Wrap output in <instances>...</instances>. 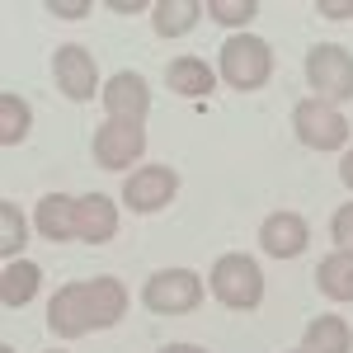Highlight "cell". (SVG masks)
<instances>
[{"label":"cell","mask_w":353,"mask_h":353,"mask_svg":"<svg viewBox=\"0 0 353 353\" xmlns=\"http://www.w3.org/2000/svg\"><path fill=\"white\" fill-rule=\"evenodd\" d=\"M217 76L231 90H264L273 76V52L254 33H231L217 52Z\"/></svg>","instance_id":"1"},{"label":"cell","mask_w":353,"mask_h":353,"mask_svg":"<svg viewBox=\"0 0 353 353\" xmlns=\"http://www.w3.org/2000/svg\"><path fill=\"white\" fill-rule=\"evenodd\" d=\"M208 288L226 311H254L264 301V273L250 254H221L208 273Z\"/></svg>","instance_id":"2"},{"label":"cell","mask_w":353,"mask_h":353,"mask_svg":"<svg viewBox=\"0 0 353 353\" xmlns=\"http://www.w3.org/2000/svg\"><path fill=\"white\" fill-rule=\"evenodd\" d=\"M306 85L316 90L311 99L339 109L344 99H353V52L339 43H316L306 52Z\"/></svg>","instance_id":"3"},{"label":"cell","mask_w":353,"mask_h":353,"mask_svg":"<svg viewBox=\"0 0 353 353\" xmlns=\"http://www.w3.org/2000/svg\"><path fill=\"white\" fill-rule=\"evenodd\" d=\"M141 301L156 316H189V311L203 306V278L193 269H161V273L146 278Z\"/></svg>","instance_id":"4"},{"label":"cell","mask_w":353,"mask_h":353,"mask_svg":"<svg viewBox=\"0 0 353 353\" xmlns=\"http://www.w3.org/2000/svg\"><path fill=\"white\" fill-rule=\"evenodd\" d=\"M292 128H297L301 146H311V151H344L349 146V118L321 99H301L292 109Z\"/></svg>","instance_id":"5"},{"label":"cell","mask_w":353,"mask_h":353,"mask_svg":"<svg viewBox=\"0 0 353 353\" xmlns=\"http://www.w3.org/2000/svg\"><path fill=\"white\" fill-rule=\"evenodd\" d=\"M52 81L71 104H90L94 94H104L99 90V66H94L90 48H81V43H61L52 52Z\"/></svg>","instance_id":"6"},{"label":"cell","mask_w":353,"mask_h":353,"mask_svg":"<svg viewBox=\"0 0 353 353\" xmlns=\"http://www.w3.org/2000/svg\"><path fill=\"white\" fill-rule=\"evenodd\" d=\"M90 151H94V165L99 170H128L146 151V128L141 123H118V118H109L104 128H94Z\"/></svg>","instance_id":"7"},{"label":"cell","mask_w":353,"mask_h":353,"mask_svg":"<svg viewBox=\"0 0 353 353\" xmlns=\"http://www.w3.org/2000/svg\"><path fill=\"white\" fill-rule=\"evenodd\" d=\"M174 193H179V174L170 165H141L123 184V203H128V212L146 217V212H161L165 203H174Z\"/></svg>","instance_id":"8"},{"label":"cell","mask_w":353,"mask_h":353,"mask_svg":"<svg viewBox=\"0 0 353 353\" xmlns=\"http://www.w3.org/2000/svg\"><path fill=\"white\" fill-rule=\"evenodd\" d=\"M99 99H104L109 118H118V123H141L146 109H151V85H146V76H137V71H118V76H109Z\"/></svg>","instance_id":"9"},{"label":"cell","mask_w":353,"mask_h":353,"mask_svg":"<svg viewBox=\"0 0 353 353\" xmlns=\"http://www.w3.org/2000/svg\"><path fill=\"white\" fill-rule=\"evenodd\" d=\"M48 330L57 339H81L90 334V297H85V283H66L52 292V306H48Z\"/></svg>","instance_id":"10"},{"label":"cell","mask_w":353,"mask_h":353,"mask_svg":"<svg viewBox=\"0 0 353 353\" xmlns=\"http://www.w3.org/2000/svg\"><path fill=\"white\" fill-rule=\"evenodd\" d=\"M259 245H264V254H273V259H297V254H306V245H311V226L297 212H269L264 226H259Z\"/></svg>","instance_id":"11"},{"label":"cell","mask_w":353,"mask_h":353,"mask_svg":"<svg viewBox=\"0 0 353 353\" xmlns=\"http://www.w3.org/2000/svg\"><path fill=\"white\" fill-rule=\"evenodd\" d=\"M33 226H38V236L43 241H76V226H81V198H71V193H48L43 203H38V212H33Z\"/></svg>","instance_id":"12"},{"label":"cell","mask_w":353,"mask_h":353,"mask_svg":"<svg viewBox=\"0 0 353 353\" xmlns=\"http://www.w3.org/2000/svg\"><path fill=\"white\" fill-rule=\"evenodd\" d=\"M85 297H90V325L94 330H109L128 316V288L118 278H109V273L90 278L85 283Z\"/></svg>","instance_id":"13"},{"label":"cell","mask_w":353,"mask_h":353,"mask_svg":"<svg viewBox=\"0 0 353 353\" xmlns=\"http://www.w3.org/2000/svg\"><path fill=\"white\" fill-rule=\"evenodd\" d=\"M118 236V203L109 193H85L81 198V226H76V241L85 245H104Z\"/></svg>","instance_id":"14"},{"label":"cell","mask_w":353,"mask_h":353,"mask_svg":"<svg viewBox=\"0 0 353 353\" xmlns=\"http://www.w3.org/2000/svg\"><path fill=\"white\" fill-rule=\"evenodd\" d=\"M165 85H170L174 94H184V99H203V94H212L217 71H212L203 57H174V61L165 66Z\"/></svg>","instance_id":"15"},{"label":"cell","mask_w":353,"mask_h":353,"mask_svg":"<svg viewBox=\"0 0 353 353\" xmlns=\"http://www.w3.org/2000/svg\"><path fill=\"white\" fill-rule=\"evenodd\" d=\"M38 288H43V269L33 264V259H10L5 269H0V301L14 311V306H28V301L38 297Z\"/></svg>","instance_id":"16"},{"label":"cell","mask_w":353,"mask_h":353,"mask_svg":"<svg viewBox=\"0 0 353 353\" xmlns=\"http://www.w3.org/2000/svg\"><path fill=\"white\" fill-rule=\"evenodd\" d=\"M306 353H353V330L344 316H316L301 339Z\"/></svg>","instance_id":"17"},{"label":"cell","mask_w":353,"mask_h":353,"mask_svg":"<svg viewBox=\"0 0 353 353\" xmlns=\"http://www.w3.org/2000/svg\"><path fill=\"white\" fill-rule=\"evenodd\" d=\"M316 288L330 301H353V254L349 250H334L316 264Z\"/></svg>","instance_id":"18"},{"label":"cell","mask_w":353,"mask_h":353,"mask_svg":"<svg viewBox=\"0 0 353 353\" xmlns=\"http://www.w3.org/2000/svg\"><path fill=\"white\" fill-rule=\"evenodd\" d=\"M198 14H203L198 0H156V5H151V24H156L161 38H184V33L198 24Z\"/></svg>","instance_id":"19"},{"label":"cell","mask_w":353,"mask_h":353,"mask_svg":"<svg viewBox=\"0 0 353 353\" xmlns=\"http://www.w3.org/2000/svg\"><path fill=\"white\" fill-rule=\"evenodd\" d=\"M33 128V109H28L24 94H14V90H5L0 94V146H19Z\"/></svg>","instance_id":"20"},{"label":"cell","mask_w":353,"mask_h":353,"mask_svg":"<svg viewBox=\"0 0 353 353\" xmlns=\"http://www.w3.org/2000/svg\"><path fill=\"white\" fill-rule=\"evenodd\" d=\"M28 245V221L24 212L14 208V203H0V254H5V264L10 259H19V250Z\"/></svg>","instance_id":"21"},{"label":"cell","mask_w":353,"mask_h":353,"mask_svg":"<svg viewBox=\"0 0 353 353\" xmlns=\"http://www.w3.org/2000/svg\"><path fill=\"white\" fill-rule=\"evenodd\" d=\"M203 14H212V19L226 24V28H245L254 14H259V0H208Z\"/></svg>","instance_id":"22"},{"label":"cell","mask_w":353,"mask_h":353,"mask_svg":"<svg viewBox=\"0 0 353 353\" xmlns=\"http://www.w3.org/2000/svg\"><path fill=\"white\" fill-rule=\"evenodd\" d=\"M330 241H334V250H349L353 254V203H344V208L330 217Z\"/></svg>","instance_id":"23"},{"label":"cell","mask_w":353,"mask_h":353,"mask_svg":"<svg viewBox=\"0 0 353 353\" xmlns=\"http://www.w3.org/2000/svg\"><path fill=\"white\" fill-rule=\"evenodd\" d=\"M48 14H57V19H85L90 0H48Z\"/></svg>","instance_id":"24"},{"label":"cell","mask_w":353,"mask_h":353,"mask_svg":"<svg viewBox=\"0 0 353 353\" xmlns=\"http://www.w3.org/2000/svg\"><path fill=\"white\" fill-rule=\"evenodd\" d=\"M316 14H325V19H353V0H316Z\"/></svg>","instance_id":"25"},{"label":"cell","mask_w":353,"mask_h":353,"mask_svg":"<svg viewBox=\"0 0 353 353\" xmlns=\"http://www.w3.org/2000/svg\"><path fill=\"white\" fill-rule=\"evenodd\" d=\"M109 10L113 14H141V10H151L146 0H109Z\"/></svg>","instance_id":"26"},{"label":"cell","mask_w":353,"mask_h":353,"mask_svg":"<svg viewBox=\"0 0 353 353\" xmlns=\"http://www.w3.org/2000/svg\"><path fill=\"white\" fill-rule=\"evenodd\" d=\"M339 179H344V189L353 193V146L344 151V161H339Z\"/></svg>","instance_id":"27"},{"label":"cell","mask_w":353,"mask_h":353,"mask_svg":"<svg viewBox=\"0 0 353 353\" xmlns=\"http://www.w3.org/2000/svg\"><path fill=\"white\" fill-rule=\"evenodd\" d=\"M161 353H208V349H198V344H165Z\"/></svg>","instance_id":"28"},{"label":"cell","mask_w":353,"mask_h":353,"mask_svg":"<svg viewBox=\"0 0 353 353\" xmlns=\"http://www.w3.org/2000/svg\"><path fill=\"white\" fill-rule=\"evenodd\" d=\"M0 353H14V344H0Z\"/></svg>","instance_id":"29"},{"label":"cell","mask_w":353,"mask_h":353,"mask_svg":"<svg viewBox=\"0 0 353 353\" xmlns=\"http://www.w3.org/2000/svg\"><path fill=\"white\" fill-rule=\"evenodd\" d=\"M292 353H306V349H292Z\"/></svg>","instance_id":"30"},{"label":"cell","mask_w":353,"mask_h":353,"mask_svg":"<svg viewBox=\"0 0 353 353\" xmlns=\"http://www.w3.org/2000/svg\"><path fill=\"white\" fill-rule=\"evenodd\" d=\"M52 353H61V349H52Z\"/></svg>","instance_id":"31"}]
</instances>
